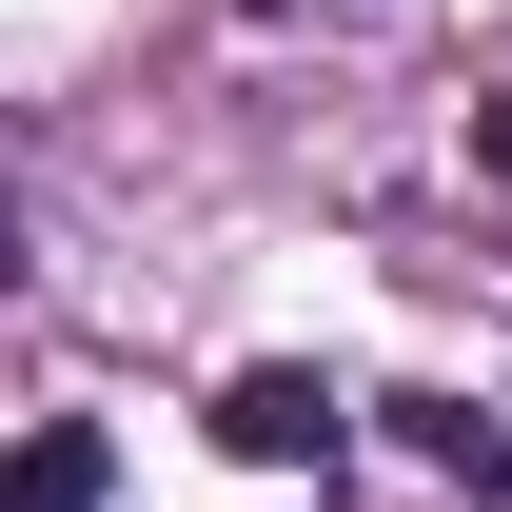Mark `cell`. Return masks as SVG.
I'll return each instance as SVG.
<instances>
[{
  "label": "cell",
  "mask_w": 512,
  "mask_h": 512,
  "mask_svg": "<svg viewBox=\"0 0 512 512\" xmlns=\"http://www.w3.org/2000/svg\"><path fill=\"white\" fill-rule=\"evenodd\" d=\"M473 158H493V178H512V99H473Z\"/></svg>",
  "instance_id": "4"
},
{
  "label": "cell",
  "mask_w": 512,
  "mask_h": 512,
  "mask_svg": "<svg viewBox=\"0 0 512 512\" xmlns=\"http://www.w3.org/2000/svg\"><path fill=\"white\" fill-rule=\"evenodd\" d=\"M0 512H99V434H79V414L20 434V493H0Z\"/></svg>",
  "instance_id": "3"
},
{
  "label": "cell",
  "mask_w": 512,
  "mask_h": 512,
  "mask_svg": "<svg viewBox=\"0 0 512 512\" xmlns=\"http://www.w3.org/2000/svg\"><path fill=\"white\" fill-rule=\"evenodd\" d=\"M217 434H237L256 473H335V434H355V394H335V375H237V394H217Z\"/></svg>",
  "instance_id": "1"
},
{
  "label": "cell",
  "mask_w": 512,
  "mask_h": 512,
  "mask_svg": "<svg viewBox=\"0 0 512 512\" xmlns=\"http://www.w3.org/2000/svg\"><path fill=\"white\" fill-rule=\"evenodd\" d=\"M394 414H414V453H434L453 493H512V434L473 414V394H394Z\"/></svg>",
  "instance_id": "2"
}]
</instances>
